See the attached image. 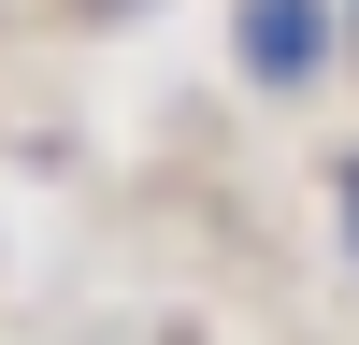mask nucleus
<instances>
[{"label": "nucleus", "instance_id": "nucleus-1", "mask_svg": "<svg viewBox=\"0 0 359 345\" xmlns=\"http://www.w3.org/2000/svg\"><path fill=\"white\" fill-rule=\"evenodd\" d=\"M331 29H345V0H245V15H230V58H245L259 86H316L331 72Z\"/></svg>", "mask_w": 359, "mask_h": 345}, {"label": "nucleus", "instance_id": "nucleus-2", "mask_svg": "<svg viewBox=\"0 0 359 345\" xmlns=\"http://www.w3.org/2000/svg\"><path fill=\"white\" fill-rule=\"evenodd\" d=\"M345 245H359V158H345Z\"/></svg>", "mask_w": 359, "mask_h": 345}, {"label": "nucleus", "instance_id": "nucleus-3", "mask_svg": "<svg viewBox=\"0 0 359 345\" xmlns=\"http://www.w3.org/2000/svg\"><path fill=\"white\" fill-rule=\"evenodd\" d=\"M345 43H359V0H345Z\"/></svg>", "mask_w": 359, "mask_h": 345}]
</instances>
